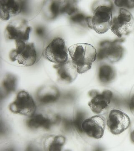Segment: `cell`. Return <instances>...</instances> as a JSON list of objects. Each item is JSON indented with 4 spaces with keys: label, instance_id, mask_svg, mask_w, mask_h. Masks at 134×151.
<instances>
[{
    "label": "cell",
    "instance_id": "6da1fadb",
    "mask_svg": "<svg viewBox=\"0 0 134 151\" xmlns=\"http://www.w3.org/2000/svg\"><path fill=\"white\" fill-rule=\"evenodd\" d=\"M68 52L79 73H84L90 70L97 58L96 49L88 43L73 45L68 49Z\"/></svg>",
    "mask_w": 134,
    "mask_h": 151
},
{
    "label": "cell",
    "instance_id": "7a4b0ae2",
    "mask_svg": "<svg viewBox=\"0 0 134 151\" xmlns=\"http://www.w3.org/2000/svg\"><path fill=\"white\" fill-rule=\"evenodd\" d=\"M88 26L97 33L103 34L111 28L113 23V12L110 7L98 6L94 10L93 17L86 18Z\"/></svg>",
    "mask_w": 134,
    "mask_h": 151
},
{
    "label": "cell",
    "instance_id": "3957f363",
    "mask_svg": "<svg viewBox=\"0 0 134 151\" xmlns=\"http://www.w3.org/2000/svg\"><path fill=\"white\" fill-rule=\"evenodd\" d=\"M16 48L10 53L11 60L13 62L17 61L19 64L26 66L34 64L37 58L34 44L21 41L16 42Z\"/></svg>",
    "mask_w": 134,
    "mask_h": 151
},
{
    "label": "cell",
    "instance_id": "277c9868",
    "mask_svg": "<svg viewBox=\"0 0 134 151\" xmlns=\"http://www.w3.org/2000/svg\"><path fill=\"white\" fill-rule=\"evenodd\" d=\"M65 42L62 38L57 37L52 41L42 52L44 57L57 64L68 61V53Z\"/></svg>",
    "mask_w": 134,
    "mask_h": 151
},
{
    "label": "cell",
    "instance_id": "5b68a950",
    "mask_svg": "<svg viewBox=\"0 0 134 151\" xmlns=\"http://www.w3.org/2000/svg\"><path fill=\"white\" fill-rule=\"evenodd\" d=\"M9 110L14 114L31 117L35 112L36 106L31 96L27 92L21 91L9 105Z\"/></svg>",
    "mask_w": 134,
    "mask_h": 151
},
{
    "label": "cell",
    "instance_id": "8992f818",
    "mask_svg": "<svg viewBox=\"0 0 134 151\" xmlns=\"http://www.w3.org/2000/svg\"><path fill=\"white\" fill-rule=\"evenodd\" d=\"M111 30L118 37L127 35L134 29V19L128 11L121 9L118 17L113 19Z\"/></svg>",
    "mask_w": 134,
    "mask_h": 151
},
{
    "label": "cell",
    "instance_id": "52a82bcc",
    "mask_svg": "<svg viewBox=\"0 0 134 151\" xmlns=\"http://www.w3.org/2000/svg\"><path fill=\"white\" fill-rule=\"evenodd\" d=\"M31 29L27 21L18 19L11 22L8 25L5 32V36L7 39L10 40L27 42Z\"/></svg>",
    "mask_w": 134,
    "mask_h": 151
},
{
    "label": "cell",
    "instance_id": "ba28073f",
    "mask_svg": "<svg viewBox=\"0 0 134 151\" xmlns=\"http://www.w3.org/2000/svg\"><path fill=\"white\" fill-rule=\"evenodd\" d=\"M130 124V120L126 113L117 109L110 111L107 119V125L113 134H122L129 128Z\"/></svg>",
    "mask_w": 134,
    "mask_h": 151
},
{
    "label": "cell",
    "instance_id": "9c48e42d",
    "mask_svg": "<svg viewBox=\"0 0 134 151\" xmlns=\"http://www.w3.org/2000/svg\"><path fill=\"white\" fill-rule=\"evenodd\" d=\"M105 127V119L101 116H92L86 119L82 124L83 132L90 137L96 139L103 137Z\"/></svg>",
    "mask_w": 134,
    "mask_h": 151
},
{
    "label": "cell",
    "instance_id": "30bf717a",
    "mask_svg": "<svg viewBox=\"0 0 134 151\" xmlns=\"http://www.w3.org/2000/svg\"><path fill=\"white\" fill-rule=\"evenodd\" d=\"M102 48L99 50L97 56L99 59L107 58L111 62H116L122 58L123 50L117 41L113 42H104L100 43Z\"/></svg>",
    "mask_w": 134,
    "mask_h": 151
},
{
    "label": "cell",
    "instance_id": "8fae6325",
    "mask_svg": "<svg viewBox=\"0 0 134 151\" xmlns=\"http://www.w3.org/2000/svg\"><path fill=\"white\" fill-rule=\"evenodd\" d=\"M54 68L57 70L58 79L64 83H71L75 80L78 75L77 68L72 60L57 64Z\"/></svg>",
    "mask_w": 134,
    "mask_h": 151
},
{
    "label": "cell",
    "instance_id": "7c38bea8",
    "mask_svg": "<svg viewBox=\"0 0 134 151\" xmlns=\"http://www.w3.org/2000/svg\"><path fill=\"white\" fill-rule=\"evenodd\" d=\"M112 97V92L109 90H105L102 94L94 96L89 103V106L94 113H102L109 107Z\"/></svg>",
    "mask_w": 134,
    "mask_h": 151
},
{
    "label": "cell",
    "instance_id": "4fadbf2b",
    "mask_svg": "<svg viewBox=\"0 0 134 151\" xmlns=\"http://www.w3.org/2000/svg\"><path fill=\"white\" fill-rule=\"evenodd\" d=\"M0 1L1 18L3 20H8L11 17L19 14L23 10V3L10 0Z\"/></svg>",
    "mask_w": 134,
    "mask_h": 151
},
{
    "label": "cell",
    "instance_id": "5bb4252c",
    "mask_svg": "<svg viewBox=\"0 0 134 151\" xmlns=\"http://www.w3.org/2000/svg\"><path fill=\"white\" fill-rule=\"evenodd\" d=\"M59 96V91L54 86H44L37 93L38 100L44 104L53 103L58 99Z\"/></svg>",
    "mask_w": 134,
    "mask_h": 151
},
{
    "label": "cell",
    "instance_id": "9a60e30c",
    "mask_svg": "<svg viewBox=\"0 0 134 151\" xmlns=\"http://www.w3.org/2000/svg\"><path fill=\"white\" fill-rule=\"evenodd\" d=\"M52 122L50 119L46 118L42 114L32 116L27 122V127L31 129L43 128L49 129L52 125Z\"/></svg>",
    "mask_w": 134,
    "mask_h": 151
},
{
    "label": "cell",
    "instance_id": "2e32d148",
    "mask_svg": "<svg viewBox=\"0 0 134 151\" xmlns=\"http://www.w3.org/2000/svg\"><path fill=\"white\" fill-rule=\"evenodd\" d=\"M115 76V71L110 65H103L99 68V77L101 82L104 83L110 82L113 80Z\"/></svg>",
    "mask_w": 134,
    "mask_h": 151
},
{
    "label": "cell",
    "instance_id": "e0dca14e",
    "mask_svg": "<svg viewBox=\"0 0 134 151\" xmlns=\"http://www.w3.org/2000/svg\"><path fill=\"white\" fill-rule=\"evenodd\" d=\"M17 79L14 76L9 74L4 79L2 83L3 89L7 94L14 92L16 87Z\"/></svg>",
    "mask_w": 134,
    "mask_h": 151
},
{
    "label": "cell",
    "instance_id": "ac0fdd59",
    "mask_svg": "<svg viewBox=\"0 0 134 151\" xmlns=\"http://www.w3.org/2000/svg\"><path fill=\"white\" fill-rule=\"evenodd\" d=\"M65 138L62 136H55L49 145V150L60 151L65 142Z\"/></svg>",
    "mask_w": 134,
    "mask_h": 151
},
{
    "label": "cell",
    "instance_id": "d6986e66",
    "mask_svg": "<svg viewBox=\"0 0 134 151\" xmlns=\"http://www.w3.org/2000/svg\"><path fill=\"white\" fill-rule=\"evenodd\" d=\"M84 115L83 113L79 112L76 114L75 119L73 121V124L76 129L79 132H83L82 124L84 120Z\"/></svg>",
    "mask_w": 134,
    "mask_h": 151
},
{
    "label": "cell",
    "instance_id": "ffe728a7",
    "mask_svg": "<svg viewBox=\"0 0 134 151\" xmlns=\"http://www.w3.org/2000/svg\"><path fill=\"white\" fill-rule=\"evenodd\" d=\"M62 2L54 1L52 3L50 6V11L52 18L56 17L59 13H61Z\"/></svg>",
    "mask_w": 134,
    "mask_h": 151
},
{
    "label": "cell",
    "instance_id": "44dd1931",
    "mask_svg": "<svg viewBox=\"0 0 134 151\" xmlns=\"http://www.w3.org/2000/svg\"><path fill=\"white\" fill-rule=\"evenodd\" d=\"M115 4L120 7H126L132 9L134 7V1H115Z\"/></svg>",
    "mask_w": 134,
    "mask_h": 151
},
{
    "label": "cell",
    "instance_id": "7402d4cb",
    "mask_svg": "<svg viewBox=\"0 0 134 151\" xmlns=\"http://www.w3.org/2000/svg\"><path fill=\"white\" fill-rule=\"evenodd\" d=\"M85 16L81 14H78L71 17V21L73 22L80 23L84 20Z\"/></svg>",
    "mask_w": 134,
    "mask_h": 151
},
{
    "label": "cell",
    "instance_id": "603a6c76",
    "mask_svg": "<svg viewBox=\"0 0 134 151\" xmlns=\"http://www.w3.org/2000/svg\"><path fill=\"white\" fill-rule=\"evenodd\" d=\"M36 32L37 35L40 37H43L44 35L45 34V30L44 28L39 27H38L36 29Z\"/></svg>",
    "mask_w": 134,
    "mask_h": 151
},
{
    "label": "cell",
    "instance_id": "cb8c5ba5",
    "mask_svg": "<svg viewBox=\"0 0 134 151\" xmlns=\"http://www.w3.org/2000/svg\"><path fill=\"white\" fill-rule=\"evenodd\" d=\"M130 107L131 109H134V96L132 98L131 101Z\"/></svg>",
    "mask_w": 134,
    "mask_h": 151
},
{
    "label": "cell",
    "instance_id": "d4e9b609",
    "mask_svg": "<svg viewBox=\"0 0 134 151\" xmlns=\"http://www.w3.org/2000/svg\"><path fill=\"white\" fill-rule=\"evenodd\" d=\"M131 139L132 142L134 143V131L131 134Z\"/></svg>",
    "mask_w": 134,
    "mask_h": 151
}]
</instances>
